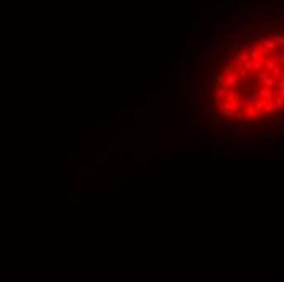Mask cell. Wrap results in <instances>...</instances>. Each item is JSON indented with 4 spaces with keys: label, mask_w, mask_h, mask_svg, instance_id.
I'll return each instance as SVG.
<instances>
[{
    "label": "cell",
    "mask_w": 284,
    "mask_h": 282,
    "mask_svg": "<svg viewBox=\"0 0 284 282\" xmlns=\"http://www.w3.org/2000/svg\"><path fill=\"white\" fill-rule=\"evenodd\" d=\"M229 67L239 69L237 77L224 82L239 86L247 117H266L284 111V34L269 36L245 47Z\"/></svg>",
    "instance_id": "obj_1"
}]
</instances>
